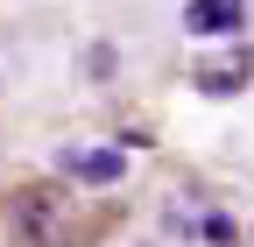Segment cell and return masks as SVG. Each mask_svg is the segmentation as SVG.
<instances>
[{
	"mask_svg": "<svg viewBox=\"0 0 254 247\" xmlns=\"http://www.w3.org/2000/svg\"><path fill=\"white\" fill-rule=\"evenodd\" d=\"M71 191L64 184H7L0 191V247H64Z\"/></svg>",
	"mask_w": 254,
	"mask_h": 247,
	"instance_id": "obj_1",
	"label": "cell"
},
{
	"mask_svg": "<svg viewBox=\"0 0 254 247\" xmlns=\"http://www.w3.org/2000/svg\"><path fill=\"white\" fill-rule=\"evenodd\" d=\"M57 177L92 184V191H113V184L127 177V156H120V148H64V156H57Z\"/></svg>",
	"mask_w": 254,
	"mask_h": 247,
	"instance_id": "obj_2",
	"label": "cell"
},
{
	"mask_svg": "<svg viewBox=\"0 0 254 247\" xmlns=\"http://www.w3.org/2000/svg\"><path fill=\"white\" fill-rule=\"evenodd\" d=\"M254 78V50H226V57H205L198 71H190V85L212 92V99H226V92H240Z\"/></svg>",
	"mask_w": 254,
	"mask_h": 247,
	"instance_id": "obj_3",
	"label": "cell"
},
{
	"mask_svg": "<svg viewBox=\"0 0 254 247\" xmlns=\"http://www.w3.org/2000/svg\"><path fill=\"white\" fill-rule=\"evenodd\" d=\"M184 28H190V36H240V28H247V7H240V0H190V7H184Z\"/></svg>",
	"mask_w": 254,
	"mask_h": 247,
	"instance_id": "obj_4",
	"label": "cell"
},
{
	"mask_svg": "<svg viewBox=\"0 0 254 247\" xmlns=\"http://www.w3.org/2000/svg\"><path fill=\"white\" fill-rule=\"evenodd\" d=\"M198 233H205L212 247H233V240H240V226L226 219V212H205V219H198Z\"/></svg>",
	"mask_w": 254,
	"mask_h": 247,
	"instance_id": "obj_5",
	"label": "cell"
}]
</instances>
